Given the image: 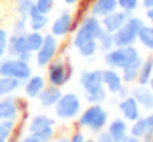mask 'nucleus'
Returning <instances> with one entry per match:
<instances>
[{
  "instance_id": "bb28decb",
  "label": "nucleus",
  "mask_w": 153,
  "mask_h": 142,
  "mask_svg": "<svg viewBox=\"0 0 153 142\" xmlns=\"http://www.w3.org/2000/svg\"><path fill=\"white\" fill-rule=\"evenodd\" d=\"M18 129V121H0V142H10Z\"/></svg>"
},
{
  "instance_id": "4468645a",
  "label": "nucleus",
  "mask_w": 153,
  "mask_h": 142,
  "mask_svg": "<svg viewBox=\"0 0 153 142\" xmlns=\"http://www.w3.org/2000/svg\"><path fill=\"white\" fill-rule=\"evenodd\" d=\"M125 84L120 76L119 69H114V68H104L102 69V86L105 88V91L112 96H117V92L120 91V88Z\"/></svg>"
},
{
  "instance_id": "c85d7f7f",
  "label": "nucleus",
  "mask_w": 153,
  "mask_h": 142,
  "mask_svg": "<svg viewBox=\"0 0 153 142\" xmlns=\"http://www.w3.org/2000/svg\"><path fill=\"white\" fill-rule=\"evenodd\" d=\"M97 46H99V53H107L110 51V50L114 48V35L110 32H107V30H100L99 36H97Z\"/></svg>"
},
{
  "instance_id": "ddd939ff",
  "label": "nucleus",
  "mask_w": 153,
  "mask_h": 142,
  "mask_svg": "<svg viewBox=\"0 0 153 142\" xmlns=\"http://www.w3.org/2000/svg\"><path fill=\"white\" fill-rule=\"evenodd\" d=\"M130 94L138 102L142 111H145V112L153 111V92L148 88V84H138L137 83V84H133L130 88Z\"/></svg>"
},
{
  "instance_id": "aec40b11",
  "label": "nucleus",
  "mask_w": 153,
  "mask_h": 142,
  "mask_svg": "<svg viewBox=\"0 0 153 142\" xmlns=\"http://www.w3.org/2000/svg\"><path fill=\"white\" fill-rule=\"evenodd\" d=\"M119 8L117 0H91L89 2V13L97 18H104L105 15L115 12Z\"/></svg>"
},
{
  "instance_id": "2f4dec72",
  "label": "nucleus",
  "mask_w": 153,
  "mask_h": 142,
  "mask_svg": "<svg viewBox=\"0 0 153 142\" xmlns=\"http://www.w3.org/2000/svg\"><path fill=\"white\" fill-rule=\"evenodd\" d=\"M138 65H132V66H127V68L120 69V76H122L123 83L128 86H133L138 83Z\"/></svg>"
},
{
  "instance_id": "58836bf2",
  "label": "nucleus",
  "mask_w": 153,
  "mask_h": 142,
  "mask_svg": "<svg viewBox=\"0 0 153 142\" xmlns=\"http://www.w3.org/2000/svg\"><path fill=\"white\" fill-rule=\"evenodd\" d=\"M86 139H87V135L84 134L82 129H79V127H77L76 131L69 135V142H84Z\"/></svg>"
},
{
  "instance_id": "b1692460",
  "label": "nucleus",
  "mask_w": 153,
  "mask_h": 142,
  "mask_svg": "<svg viewBox=\"0 0 153 142\" xmlns=\"http://www.w3.org/2000/svg\"><path fill=\"white\" fill-rule=\"evenodd\" d=\"M153 78V55L143 56L142 65L138 68V84H148Z\"/></svg>"
},
{
  "instance_id": "603ef678",
  "label": "nucleus",
  "mask_w": 153,
  "mask_h": 142,
  "mask_svg": "<svg viewBox=\"0 0 153 142\" xmlns=\"http://www.w3.org/2000/svg\"><path fill=\"white\" fill-rule=\"evenodd\" d=\"M89 2H91V0H89Z\"/></svg>"
},
{
  "instance_id": "a878e982",
  "label": "nucleus",
  "mask_w": 153,
  "mask_h": 142,
  "mask_svg": "<svg viewBox=\"0 0 153 142\" xmlns=\"http://www.w3.org/2000/svg\"><path fill=\"white\" fill-rule=\"evenodd\" d=\"M82 99L87 104H104V102H107V99H109V92L105 91L104 86H100V88L86 91L82 96Z\"/></svg>"
},
{
  "instance_id": "f8f14e48",
  "label": "nucleus",
  "mask_w": 153,
  "mask_h": 142,
  "mask_svg": "<svg viewBox=\"0 0 153 142\" xmlns=\"http://www.w3.org/2000/svg\"><path fill=\"white\" fill-rule=\"evenodd\" d=\"M46 84H48L46 76L33 73L30 78H27L23 83H22V91H23V94H25L27 99H36L38 94L43 91V88Z\"/></svg>"
},
{
  "instance_id": "39448f33",
  "label": "nucleus",
  "mask_w": 153,
  "mask_h": 142,
  "mask_svg": "<svg viewBox=\"0 0 153 142\" xmlns=\"http://www.w3.org/2000/svg\"><path fill=\"white\" fill-rule=\"evenodd\" d=\"M45 71H46L45 76H46L48 84L58 86V88H64L71 81V78L74 74L73 65L68 61V58H63L59 55L45 68Z\"/></svg>"
},
{
  "instance_id": "7c9ffc66",
  "label": "nucleus",
  "mask_w": 153,
  "mask_h": 142,
  "mask_svg": "<svg viewBox=\"0 0 153 142\" xmlns=\"http://www.w3.org/2000/svg\"><path fill=\"white\" fill-rule=\"evenodd\" d=\"M77 55L81 58H86V59H91L99 53V46H97V40H91V41H86L84 45H81L79 48L76 50Z\"/></svg>"
},
{
  "instance_id": "f3484780",
  "label": "nucleus",
  "mask_w": 153,
  "mask_h": 142,
  "mask_svg": "<svg viewBox=\"0 0 153 142\" xmlns=\"http://www.w3.org/2000/svg\"><path fill=\"white\" fill-rule=\"evenodd\" d=\"M61 94H63V88H58V86H53V84H46L43 88V91L38 94L36 101L40 104V107L53 109L56 106L58 99L61 98Z\"/></svg>"
},
{
  "instance_id": "72a5a7b5",
  "label": "nucleus",
  "mask_w": 153,
  "mask_h": 142,
  "mask_svg": "<svg viewBox=\"0 0 153 142\" xmlns=\"http://www.w3.org/2000/svg\"><path fill=\"white\" fill-rule=\"evenodd\" d=\"M33 135L38 139V142H51L56 137V125H46L45 129L35 132Z\"/></svg>"
},
{
  "instance_id": "e433bc0d",
  "label": "nucleus",
  "mask_w": 153,
  "mask_h": 142,
  "mask_svg": "<svg viewBox=\"0 0 153 142\" xmlns=\"http://www.w3.org/2000/svg\"><path fill=\"white\" fill-rule=\"evenodd\" d=\"M28 32V18H23V17H17L12 23L10 33L12 35H23V33Z\"/></svg>"
},
{
  "instance_id": "f257e3e1",
  "label": "nucleus",
  "mask_w": 153,
  "mask_h": 142,
  "mask_svg": "<svg viewBox=\"0 0 153 142\" xmlns=\"http://www.w3.org/2000/svg\"><path fill=\"white\" fill-rule=\"evenodd\" d=\"M142 51L137 45H128V46H114L110 51L104 53L102 61L105 63L107 68L114 69H123L132 65H142Z\"/></svg>"
},
{
  "instance_id": "ea45409f",
  "label": "nucleus",
  "mask_w": 153,
  "mask_h": 142,
  "mask_svg": "<svg viewBox=\"0 0 153 142\" xmlns=\"http://www.w3.org/2000/svg\"><path fill=\"white\" fill-rule=\"evenodd\" d=\"M96 142H115V140H114V139L107 134L105 129H104V131H100L96 134Z\"/></svg>"
},
{
  "instance_id": "79ce46f5",
  "label": "nucleus",
  "mask_w": 153,
  "mask_h": 142,
  "mask_svg": "<svg viewBox=\"0 0 153 142\" xmlns=\"http://www.w3.org/2000/svg\"><path fill=\"white\" fill-rule=\"evenodd\" d=\"M130 88H132V86H128V84H123L122 88H120V91L117 92L115 99H122V98H127V96H130Z\"/></svg>"
},
{
  "instance_id": "20e7f679",
  "label": "nucleus",
  "mask_w": 153,
  "mask_h": 142,
  "mask_svg": "<svg viewBox=\"0 0 153 142\" xmlns=\"http://www.w3.org/2000/svg\"><path fill=\"white\" fill-rule=\"evenodd\" d=\"M100 30H102L100 18L91 15V13H86V15L79 20V23H76V28H74V32H73V38H71V46H73L74 50H77L86 41L97 40Z\"/></svg>"
},
{
  "instance_id": "de8ad7c7",
  "label": "nucleus",
  "mask_w": 153,
  "mask_h": 142,
  "mask_svg": "<svg viewBox=\"0 0 153 142\" xmlns=\"http://www.w3.org/2000/svg\"><path fill=\"white\" fill-rule=\"evenodd\" d=\"M51 142H69V137L68 135H56Z\"/></svg>"
},
{
  "instance_id": "dca6fc26",
  "label": "nucleus",
  "mask_w": 153,
  "mask_h": 142,
  "mask_svg": "<svg viewBox=\"0 0 153 142\" xmlns=\"http://www.w3.org/2000/svg\"><path fill=\"white\" fill-rule=\"evenodd\" d=\"M128 127H130V122L125 121L122 116H117V117L109 119V122L105 125V131L115 142H120L123 137L128 135Z\"/></svg>"
},
{
  "instance_id": "a19ab883",
  "label": "nucleus",
  "mask_w": 153,
  "mask_h": 142,
  "mask_svg": "<svg viewBox=\"0 0 153 142\" xmlns=\"http://www.w3.org/2000/svg\"><path fill=\"white\" fill-rule=\"evenodd\" d=\"M145 119H146V134H152L153 135V111L146 112Z\"/></svg>"
},
{
  "instance_id": "f03ea898",
  "label": "nucleus",
  "mask_w": 153,
  "mask_h": 142,
  "mask_svg": "<svg viewBox=\"0 0 153 142\" xmlns=\"http://www.w3.org/2000/svg\"><path fill=\"white\" fill-rule=\"evenodd\" d=\"M109 119H110L109 111L104 107V104H87V107H84L81 111V114L77 116L76 124L82 131L97 134V132L105 129Z\"/></svg>"
},
{
  "instance_id": "3c124183",
  "label": "nucleus",
  "mask_w": 153,
  "mask_h": 142,
  "mask_svg": "<svg viewBox=\"0 0 153 142\" xmlns=\"http://www.w3.org/2000/svg\"><path fill=\"white\" fill-rule=\"evenodd\" d=\"M84 142H96V139H89V137H87V139H86V140H84Z\"/></svg>"
},
{
  "instance_id": "c03bdc74",
  "label": "nucleus",
  "mask_w": 153,
  "mask_h": 142,
  "mask_svg": "<svg viewBox=\"0 0 153 142\" xmlns=\"http://www.w3.org/2000/svg\"><path fill=\"white\" fill-rule=\"evenodd\" d=\"M143 18H145V22L148 23V25H153V7L145 10V17H143Z\"/></svg>"
},
{
  "instance_id": "7ed1b4c3",
  "label": "nucleus",
  "mask_w": 153,
  "mask_h": 142,
  "mask_svg": "<svg viewBox=\"0 0 153 142\" xmlns=\"http://www.w3.org/2000/svg\"><path fill=\"white\" fill-rule=\"evenodd\" d=\"M82 96H79L76 91H63L61 98L58 99L56 106L53 107L54 117L59 119V121H76L77 116L81 114V111L84 109L82 104Z\"/></svg>"
},
{
  "instance_id": "cd10ccee",
  "label": "nucleus",
  "mask_w": 153,
  "mask_h": 142,
  "mask_svg": "<svg viewBox=\"0 0 153 142\" xmlns=\"http://www.w3.org/2000/svg\"><path fill=\"white\" fill-rule=\"evenodd\" d=\"M45 41V33L43 32H33V30H28L27 32V45H28V50L31 53H36L40 50V46L43 45Z\"/></svg>"
},
{
  "instance_id": "6ab92c4d",
  "label": "nucleus",
  "mask_w": 153,
  "mask_h": 142,
  "mask_svg": "<svg viewBox=\"0 0 153 142\" xmlns=\"http://www.w3.org/2000/svg\"><path fill=\"white\" fill-rule=\"evenodd\" d=\"M46 125H56V119L53 116L46 114V112H36L33 114L27 122V132L28 134H35V132L45 129Z\"/></svg>"
},
{
  "instance_id": "a211bd4d",
  "label": "nucleus",
  "mask_w": 153,
  "mask_h": 142,
  "mask_svg": "<svg viewBox=\"0 0 153 142\" xmlns=\"http://www.w3.org/2000/svg\"><path fill=\"white\" fill-rule=\"evenodd\" d=\"M127 18H128V13H125L123 10L117 8L115 12H112V13H109V15H105L104 18H100V25H102V28L107 30V32L115 33L117 30L127 22Z\"/></svg>"
},
{
  "instance_id": "c9c22d12",
  "label": "nucleus",
  "mask_w": 153,
  "mask_h": 142,
  "mask_svg": "<svg viewBox=\"0 0 153 142\" xmlns=\"http://www.w3.org/2000/svg\"><path fill=\"white\" fill-rule=\"evenodd\" d=\"M35 2V8L40 13L45 15H51L53 10L56 8V0H33Z\"/></svg>"
},
{
  "instance_id": "2eb2a0df",
  "label": "nucleus",
  "mask_w": 153,
  "mask_h": 142,
  "mask_svg": "<svg viewBox=\"0 0 153 142\" xmlns=\"http://www.w3.org/2000/svg\"><path fill=\"white\" fill-rule=\"evenodd\" d=\"M79 86L84 92L100 88L102 86V69H99V68L82 69L79 73Z\"/></svg>"
},
{
  "instance_id": "423d86ee",
  "label": "nucleus",
  "mask_w": 153,
  "mask_h": 142,
  "mask_svg": "<svg viewBox=\"0 0 153 142\" xmlns=\"http://www.w3.org/2000/svg\"><path fill=\"white\" fill-rule=\"evenodd\" d=\"M145 25V18L138 15H128L127 22L117 30L114 35V45L115 46H128V45H137L140 28Z\"/></svg>"
},
{
  "instance_id": "49530a36",
  "label": "nucleus",
  "mask_w": 153,
  "mask_h": 142,
  "mask_svg": "<svg viewBox=\"0 0 153 142\" xmlns=\"http://www.w3.org/2000/svg\"><path fill=\"white\" fill-rule=\"evenodd\" d=\"M120 142H142V139H138V137H133V135H127V137H123Z\"/></svg>"
},
{
  "instance_id": "37998d69",
  "label": "nucleus",
  "mask_w": 153,
  "mask_h": 142,
  "mask_svg": "<svg viewBox=\"0 0 153 142\" xmlns=\"http://www.w3.org/2000/svg\"><path fill=\"white\" fill-rule=\"evenodd\" d=\"M13 142H38V139L35 137L33 134H28L27 132V135H23V137L17 139V140H13Z\"/></svg>"
},
{
  "instance_id": "4c0bfd02",
  "label": "nucleus",
  "mask_w": 153,
  "mask_h": 142,
  "mask_svg": "<svg viewBox=\"0 0 153 142\" xmlns=\"http://www.w3.org/2000/svg\"><path fill=\"white\" fill-rule=\"evenodd\" d=\"M8 36L10 32L4 26H0V59L7 56V48H8Z\"/></svg>"
},
{
  "instance_id": "0eeeda50",
  "label": "nucleus",
  "mask_w": 153,
  "mask_h": 142,
  "mask_svg": "<svg viewBox=\"0 0 153 142\" xmlns=\"http://www.w3.org/2000/svg\"><path fill=\"white\" fill-rule=\"evenodd\" d=\"M33 74V66L31 63L23 61V59L17 58V56H4L0 59V76H7V78H13L23 83L27 78Z\"/></svg>"
},
{
  "instance_id": "c756f323",
  "label": "nucleus",
  "mask_w": 153,
  "mask_h": 142,
  "mask_svg": "<svg viewBox=\"0 0 153 142\" xmlns=\"http://www.w3.org/2000/svg\"><path fill=\"white\" fill-rule=\"evenodd\" d=\"M128 134L133 135V137H138L142 139L143 135L146 134V119L145 116H140L138 119H135V121L130 122V127H128Z\"/></svg>"
},
{
  "instance_id": "8fccbe9b",
  "label": "nucleus",
  "mask_w": 153,
  "mask_h": 142,
  "mask_svg": "<svg viewBox=\"0 0 153 142\" xmlns=\"http://www.w3.org/2000/svg\"><path fill=\"white\" fill-rule=\"evenodd\" d=\"M148 88L152 89V92H153V78H152V79H150V81H148Z\"/></svg>"
},
{
  "instance_id": "393cba45",
  "label": "nucleus",
  "mask_w": 153,
  "mask_h": 142,
  "mask_svg": "<svg viewBox=\"0 0 153 142\" xmlns=\"http://www.w3.org/2000/svg\"><path fill=\"white\" fill-rule=\"evenodd\" d=\"M20 89H22V81L13 78H7V76H0V98L15 94Z\"/></svg>"
},
{
  "instance_id": "4be33fe9",
  "label": "nucleus",
  "mask_w": 153,
  "mask_h": 142,
  "mask_svg": "<svg viewBox=\"0 0 153 142\" xmlns=\"http://www.w3.org/2000/svg\"><path fill=\"white\" fill-rule=\"evenodd\" d=\"M50 23H51L50 15L40 13L36 8L31 10L30 17H28V30H33V32H45L50 26Z\"/></svg>"
},
{
  "instance_id": "9b49d317",
  "label": "nucleus",
  "mask_w": 153,
  "mask_h": 142,
  "mask_svg": "<svg viewBox=\"0 0 153 142\" xmlns=\"http://www.w3.org/2000/svg\"><path fill=\"white\" fill-rule=\"evenodd\" d=\"M115 106H117V111H119V114L122 116L125 121H128V122H132V121H135V119H138L140 116L143 114L142 107H140L138 102L133 99L132 94L127 96V98L117 99Z\"/></svg>"
},
{
  "instance_id": "473e14b6",
  "label": "nucleus",
  "mask_w": 153,
  "mask_h": 142,
  "mask_svg": "<svg viewBox=\"0 0 153 142\" xmlns=\"http://www.w3.org/2000/svg\"><path fill=\"white\" fill-rule=\"evenodd\" d=\"M33 8H35L33 0H17V3H15V12H17V15L23 17V18H28Z\"/></svg>"
},
{
  "instance_id": "412c9836",
  "label": "nucleus",
  "mask_w": 153,
  "mask_h": 142,
  "mask_svg": "<svg viewBox=\"0 0 153 142\" xmlns=\"http://www.w3.org/2000/svg\"><path fill=\"white\" fill-rule=\"evenodd\" d=\"M28 45H27V33L23 35H12L8 36V48H7V55L8 56H17L20 58L22 55L28 53Z\"/></svg>"
},
{
  "instance_id": "f704fd0d",
  "label": "nucleus",
  "mask_w": 153,
  "mask_h": 142,
  "mask_svg": "<svg viewBox=\"0 0 153 142\" xmlns=\"http://www.w3.org/2000/svg\"><path fill=\"white\" fill-rule=\"evenodd\" d=\"M117 5H119V10H123L128 15H133L138 8H142L140 0H117Z\"/></svg>"
},
{
  "instance_id": "6e6552de",
  "label": "nucleus",
  "mask_w": 153,
  "mask_h": 142,
  "mask_svg": "<svg viewBox=\"0 0 153 142\" xmlns=\"http://www.w3.org/2000/svg\"><path fill=\"white\" fill-rule=\"evenodd\" d=\"M59 38H56L54 35L51 33H45V41L43 45L40 46L36 53L33 55V59L36 63V66L40 69H45L58 55H59Z\"/></svg>"
},
{
  "instance_id": "a18cd8bd",
  "label": "nucleus",
  "mask_w": 153,
  "mask_h": 142,
  "mask_svg": "<svg viewBox=\"0 0 153 142\" xmlns=\"http://www.w3.org/2000/svg\"><path fill=\"white\" fill-rule=\"evenodd\" d=\"M140 5H142L143 10L152 8V7H153V0H140Z\"/></svg>"
},
{
  "instance_id": "9d476101",
  "label": "nucleus",
  "mask_w": 153,
  "mask_h": 142,
  "mask_svg": "<svg viewBox=\"0 0 153 142\" xmlns=\"http://www.w3.org/2000/svg\"><path fill=\"white\" fill-rule=\"evenodd\" d=\"M25 111V104L18 96L10 94L0 98V121H18Z\"/></svg>"
},
{
  "instance_id": "1a4fd4ad",
  "label": "nucleus",
  "mask_w": 153,
  "mask_h": 142,
  "mask_svg": "<svg viewBox=\"0 0 153 142\" xmlns=\"http://www.w3.org/2000/svg\"><path fill=\"white\" fill-rule=\"evenodd\" d=\"M50 33L54 35L56 38H66L76 28V17L71 10H61L50 23Z\"/></svg>"
},
{
  "instance_id": "09e8293b",
  "label": "nucleus",
  "mask_w": 153,
  "mask_h": 142,
  "mask_svg": "<svg viewBox=\"0 0 153 142\" xmlns=\"http://www.w3.org/2000/svg\"><path fill=\"white\" fill-rule=\"evenodd\" d=\"M63 2H64V5H68V7H74V5H77L81 0H63Z\"/></svg>"
},
{
  "instance_id": "5701e85b",
  "label": "nucleus",
  "mask_w": 153,
  "mask_h": 142,
  "mask_svg": "<svg viewBox=\"0 0 153 142\" xmlns=\"http://www.w3.org/2000/svg\"><path fill=\"white\" fill-rule=\"evenodd\" d=\"M137 43H138L143 50L153 53V25H148V23L145 22V25H143L138 32Z\"/></svg>"
}]
</instances>
